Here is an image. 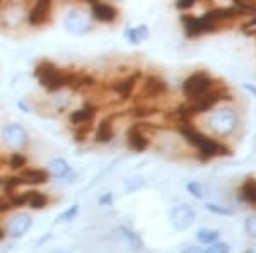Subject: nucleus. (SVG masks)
Listing matches in <instances>:
<instances>
[{"mask_svg":"<svg viewBox=\"0 0 256 253\" xmlns=\"http://www.w3.org/2000/svg\"><path fill=\"white\" fill-rule=\"evenodd\" d=\"M77 214H79V205H74V207H70V209L65 210V212H62L58 217H56V221L68 222V221H72V219H76Z\"/></svg>","mask_w":256,"mask_h":253,"instance_id":"bb28decb","label":"nucleus"},{"mask_svg":"<svg viewBox=\"0 0 256 253\" xmlns=\"http://www.w3.org/2000/svg\"><path fill=\"white\" fill-rule=\"evenodd\" d=\"M241 197L244 198L246 202L256 204V180H254V178H248L244 183H242Z\"/></svg>","mask_w":256,"mask_h":253,"instance_id":"4be33fe9","label":"nucleus"},{"mask_svg":"<svg viewBox=\"0 0 256 253\" xmlns=\"http://www.w3.org/2000/svg\"><path fill=\"white\" fill-rule=\"evenodd\" d=\"M2 137L6 140V144L16 151H20L28 146L30 142V137H28V132L24 130V127H20L19 123H9V125L4 127L2 130Z\"/></svg>","mask_w":256,"mask_h":253,"instance_id":"0eeeda50","label":"nucleus"},{"mask_svg":"<svg viewBox=\"0 0 256 253\" xmlns=\"http://www.w3.org/2000/svg\"><path fill=\"white\" fill-rule=\"evenodd\" d=\"M34 76L44 89L50 91V93H56V91H60L64 88H72V84L76 82L77 72L58 69L55 64H52V62L43 60L36 65Z\"/></svg>","mask_w":256,"mask_h":253,"instance_id":"f257e3e1","label":"nucleus"},{"mask_svg":"<svg viewBox=\"0 0 256 253\" xmlns=\"http://www.w3.org/2000/svg\"><path fill=\"white\" fill-rule=\"evenodd\" d=\"M114 132H113V117H106L99 122V125L96 128V140L101 144H108L113 139Z\"/></svg>","mask_w":256,"mask_h":253,"instance_id":"6ab92c4d","label":"nucleus"},{"mask_svg":"<svg viewBox=\"0 0 256 253\" xmlns=\"http://www.w3.org/2000/svg\"><path fill=\"white\" fill-rule=\"evenodd\" d=\"M31 215L26 212L16 214L14 217L9 221V226H7V233H9L12 238H20L22 234L28 233V229L31 227Z\"/></svg>","mask_w":256,"mask_h":253,"instance_id":"dca6fc26","label":"nucleus"},{"mask_svg":"<svg viewBox=\"0 0 256 253\" xmlns=\"http://www.w3.org/2000/svg\"><path fill=\"white\" fill-rule=\"evenodd\" d=\"M50 16H52V2L48 0H40L26 12V19L31 26H41L50 19Z\"/></svg>","mask_w":256,"mask_h":253,"instance_id":"f8f14e48","label":"nucleus"},{"mask_svg":"<svg viewBox=\"0 0 256 253\" xmlns=\"http://www.w3.org/2000/svg\"><path fill=\"white\" fill-rule=\"evenodd\" d=\"M20 185H22V181H20L19 176H0V188L6 192L7 197L16 193V190H18Z\"/></svg>","mask_w":256,"mask_h":253,"instance_id":"412c9836","label":"nucleus"},{"mask_svg":"<svg viewBox=\"0 0 256 253\" xmlns=\"http://www.w3.org/2000/svg\"><path fill=\"white\" fill-rule=\"evenodd\" d=\"M207 210L214 214H218V215H232V210L230 209H226V207H220V205H216V204H207Z\"/></svg>","mask_w":256,"mask_h":253,"instance_id":"7c9ffc66","label":"nucleus"},{"mask_svg":"<svg viewBox=\"0 0 256 253\" xmlns=\"http://www.w3.org/2000/svg\"><path fill=\"white\" fill-rule=\"evenodd\" d=\"M126 144L134 152H144L148 147L150 140L144 132V123H137L132 125L126 132Z\"/></svg>","mask_w":256,"mask_h":253,"instance_id":"9d476101","label":"nucleus"},{"mask_svg":"<svg viewBox=\"0 0 256 253\" xmlns=\"http://www.w3.org/2000/svg\"><path fill=\"white\" fill-rule=\"evenodd\" d=\"M224 93H226V88H212L208 93H205L202 98L195 99L192 105H186L188 106V111L192 113V117H195L198 113H205V111L212 110L214 106L217 105L220 99H224Z\"/></svg>","mask_w":256,"mask_h":253,"instance_id":"39448f33","label":"nucleus"},{"mask_svg":"<svg viewBox=\"0 0 256 253\" xmlns=\"http://www.w3.org/2000/svg\"><path fill=\"white\" fill-rule=\"evenodd\" d=\"M236 123H238V118L236 115H234L232 110H218L216 113L210 117V127L214 128V132H216L217 135H229L230 132L236 128Z\"/></svg>","mask_w":256,"mask_h":253,"instance_id":"423d86ee","label":"nucleus"},{"mask_svg":"<svg viewBox=\"0 0 256 253\" xmlns=\"http://www.w3.org/2000/svg\"><path fill=\"white\" fill-rule=\"evenodd\" d=\"M193 221H195V210L186 204L178 205L171 210V222L174 226V229L178 231L188 229L193 224Z\"/></svg>","mask_w":256,"mask_h":253,"instance_id":"9b49d317","label":"nucleus"},{"mask_svg":"<svg viewBox=\"0 0 256 253\" xmlns=\"http://www.w3.org/2000/svg\"><path fill=\"white\" fill-rule=\"evenodd\" d=\"M186 188H188V192L193 195V197H196V198L204 197V188H202V185L196 183V181H192V183H188Z\"/></svg>","mask_w":256,"mask_h":253,"instance_id":"2f4dec72","label":"nucleus"},{"mask_svg":"<svg viewBox=\"0 0 256 253\" xmlns=\"http://www.w3.org/2000/svg\"><path fill=\"white\" fill-rule=\"evenodd\" d=\"M205 253H229V244L227 243H214L205 250Z\"/></svg>","mask_w":256,"mask_h":253,"instance_id":"c756f323","label":"nucleus"},{"mask_svg":"<svg viewBox=\"0 0 256 253\" xmlns=\"http://www.w3.org/2000/svg\"><path fill=\"white\" fill-rule=\"evenodd\" d=\"M12 209V204L7 195H0V214H6Z\"/></svg>","mask_w":256,"mask_h":253,"instance_id":"72a5a7b5","label":"nucleus"},{"mask_svg":"<svg viewBox=\"0 0 256 253\" xmlns=\"http://www.w3.org/2000/svg\"><path fill=\"white\" fill-rule=\"evenodd\" d=\"M65 28L70 33H74V35H86L88 31L92 30V24H90V19L84 12L74 9L65 18Z\"/></svg>","mask_w":256,"mask_h":253,"instance_id":"6e6552de","label":"nucleus"},{"mask_svg":"<svg viewBox=\"0 0 256 253\" xmlns=\"http://www.w3.org/2000/svg\"><path fill=\"white\" fill-rule=\"evenodd\" d=\"M50 175H53L55 178H60V180H67L68 183L70 181H74V178H76V173L72 171V168L68 166V163L65 159H53L52 163H50Z\"/></svg>","mask_w":256,"mask_h":253,"instance_id":"a211bd4d","label":"nucleus"},{"mask_svg":"<svg viewBox=\"0 0 256 253\" xmlns=\"http://www.w3.org/2000/svg\"><path fill=\"white\" fill-rule=\"evenodd\" d=\"M4 236H6V231H4L2 227H0V241H2V239H4Z\"/></svg>","mask_w":256,"mask_h":253,"instance_id":"58836bf2","label":"nucleus"},{"mask_svg":"<svg viewBox=\"0 0 256 253\" xmlns=\"http://www.w3.org/2000/svg\"><path fill=\"white\" fill-rule=\"evenodd\" d=\"M246 233L251 238H256V215H251V217L246 219Z\"/></svg>","mask_w":256,"mask_h":253,"instance_id":"473e14b6","label":"nucleus"},{"mask_svg":"<svg viewBox=\"0 0 256 253\" xmlns=\"http://www.w3.org/2000/svg\"><path fill=\"white\" fill-rule=\"evenodd\" d=\"M178 130H180V134L186 139V142H190L192 146H195L198 149V152H200V157L204 161L207 159H212L214 156H218V154H230L227 149L222 146V144H218L217 140L210 139V137L200 134V132L196 130V128H193L190 123H183V125L178 127Z\"/></svg>","mask_w":256,"mask_h":253,"instance_id":"f03ea898","label":"nucleus"},{"mask_svg":"<svg viewBox=\"0 0 256 253\" xmlns=\"http://www.w3.org/2000/svg\"><path fill=\"white\" fill-rule=\"evenodd\" d=\"M146 185V180L144 178H130V180H126V190L128 192H135V190L142 188V186Z\"/></svg>","mask_w":256,"mask_h":253,"instance_id":"c85d7f7f","label":"nucleus"},{"mask_svg":"<svg viewBox=\"0 0 256 253\" xmlns=\"http://www.w3.org/2000/svg\"><path fill=\"white\" fill-rule=\"evenodd\" d=\"M99 204H101V205H110V204H113V193L102 195V197L99 198Z\"/></svg>","mask_w":256,"mask_h":253,"instance_id":"c9c22d12","label":"nucleus"},{"mask_svg":"<svg viewBox=\"0 0 256 253\" xmlns=\"http://www.w3.org/2000/svg\"><path fill=\"white\" fill-rule=\"evenodd\" d=\"M212 88H214L212 77H210L205 70H198V72L192 74V76L183 82L181 91H183L184 96L195 101V99L204 96L205 93H208Z\"/></svg>","mask_w":256,"mask_h":253,"instance_id":"7ed1b4c3","label":"nucleus"},{"mask_svg":"<svg viewBox=\"0 0 256 253\" xmlns=\"http://www.w3.org/2000/svg\"><path fill=\"white\" fill-rule=\"evenodd\" d=\"M28 205L31 209H43L48 205V197L41 192H28Z\"/></svg>","mask_w":256,"mask_h":253,"instance_id":"5701e85b","label":"nucleus"},{"mask_svg":"<svg viewBox=\"0 0 256 253\" xmlns=\"http://www.w3.org/2000/svg\"><path fill=\"white\" fill-rule=\"evenodd\" d=\"M90 130H92V125H90V123H86V125H77L76 130H74V137H76L77 142H80V140H84L86 137L89 135Z\"/></svg>","mask_w":256,"mask_h":253,"instance_id":"cd10ccee","label":"nucleus"},{"mask_svg":"<svg viewBox=\"0 0 256 253\" xmlns=\"http://www.w3.org/2000/svg\"><path fill=\"white\" fill-rule=\"evenodd\" d=\"M125 36L134 45H138V43H142V41L148 40V28L146 26V24L137 26V28H130V30L125 31Z\"/></svg>","mask_w":256,"mask_h":253,"instance_id":"aec40b11","label":"nucleus"},{"mask_svg":"<svg viewBox=\"0 0 256 253\" xmlns=\"http://www.w3.org/2000/svg\"><path fill=\"white\" fill-rule=\"evenodd\" d=\"M168 93V84L162 81L160 77L158 76H148L146 77L142 84V89L138 93V98H144V99H154V98H159L162 94Z\"/></svg>","mask_w":256,"mask_h":253,"instance_id":"1a4fd4ad","label":"nucleus"},{"mask_svg":"<svg viewBox=\"0 0 256 253\" xmlns=\"http://www.w3.org/2000/svg\"><path fill=\"white\" fill-rule=\"evenodd\" d=\"M120 229H122L123 236H125V238L128 239V243L132 244V248H134V250H142V248H144V241L140 239V236L135 233V231H132L130 227H126V226H122Z\"/></svg>","mask_w":256,"mask_h":253,"instance_id":"b1692460","label":"nucleus"},{"mask_svg":"<svg viewBox=\"0 0 256 253\" xmlns=\"http://www.w3.org/2000/svg\"><path fill=\"white\" fill-rule=\"evenodd\" d=\"M140 77H142L140 70H135L132 76H126V77L120 79V81H116V82H113V84H111V89L118 94L120 99H128L132 96V93H134V89H135V86H137Z\"/></svg>","mask_w":256,"mask_h":253,"instance_id":"ddd939ff","label":"nucleus"},{"mask_svg":"<svg viewBox=\"0 0 256 253\" xmlns=\"http://www.w3.org/2000/svg\"><path fill=\"white\" fill-rule=\"evenodd\" d=\"M218 236H220V233H218L217 229H200L196 234V238L202 244H208L210 246V244L217 243Z\"/></svg>","mask_w":256,"mask_h":253,"instance_id":"393cba45","label":"nucleus"},{"mask_svg":"<svg viewBox=\"0 0 256 253\" xmlns=\"http://www.w3.org/2000/svg\"><path fill=\"white\" fill-rule=\"evenodd\" d=\"M7 164H9L12 169H24V166L28 164V157L24 156L22 152H14V154L9 157Z\"/></svg>","mask_w":256,"mask_h":253,"instance_id":"a878e982","label":"nucleus"},{"mask_svg":"<svg viewBox=\"0 0 256 253\" xmlns=\"http://www.w3.org/2000/svg\"><path fill=\"white\" fill-rule=\"evenodd\" d=\"M195 6V0H180V2H176V7L178 9H192V7Z\"/></svg>","mask_w":256,"mask_h":253,"instance_id":"f704fd0d","label":"nucleus"},{"mask_svg":"<svg viewBox=\"0 0 256 253\" xmlns=\"http://www.w3.org/2000/svg\"><path fill=\"white\" fill-rule=\"evenodd\" d=\"M242 88H244L246 91H250V93L256 98V86H253V84H242Z\"/></svg>","mask_w":256,"mask_h":253,"instance_id":"4c0bfd02","label":"nucleus"},{"mask_svg":"<svg viewBox=\"0 0 256 253\" xmlns=\"http://www.w3.org/2000/svg\"><path fill=\"white\" fill-rule=\"evenodd\" d=\"M181 21H183L184 33H186L188 38H195V36H200V35H204V33H214L220 26L217 21H214V18L208 12H205L200 18L184 14L183 18H181Z\"/></svg>","mask_w":256,"mask_h":253,"instance_id":"20e7f679","label":"nucleus"},{"mask_svg":"<svg viewBox=\"0 0 256 253\" xmlns=\"http://www.w3.org/2000/svg\"><path fill=\"white\" fill-rule=\"evenodd\" d=\"M96 110L98 108L94 105H90V103H86L84 106L79 108V110L72 111L70 113V122L74 123V125H86V123H92L94 117H96Z\"/></svg>","mask_w":256,"mask_h":253,"instance_id":"f3484780","label":"nucleus"},{"mask_svg":"<svg viewBox=\"0 0 256 253\" xmlns=\"http://www.w3.org/2000/svg\"><path fill=\"white\" fill-rule=\"evenodd\" d=\"M18 176L22 185H43L50 180V171L43 168H24Z\"/></svg>","mask_w":256,"mask_h":253,"instance_id":"2eb2a0df","label":"nucleus"},{"mask_svg":"<svg viewBox=\"0 0 256 253\" xmlns=\"http://www.w3.org/2000/svg\"><path fill=\"white\" fill-rule=\"evenodd\" d=\"M90 14L99 23H114L118 18L116 7L104 2H90Z\"/></svg>","mask_w":256,"mask_h":253,"instance_id":"4468645a","label":"nucleus"},{"mask_svg":"<svg viewBox=\"0 0 256 253\" xmlns=\"http://www.w3.org/2000/svg\"><path fill=\"white\" fill-rule=\"evenodd\" d=\"M183 253H205V251L202 250L200 246H188V248H184Z\"/></svg>","mask_w":256,"mask_h":253,"instance_id":"e433bc0d","label":"nucleus"}]
</instances>
